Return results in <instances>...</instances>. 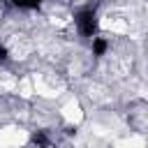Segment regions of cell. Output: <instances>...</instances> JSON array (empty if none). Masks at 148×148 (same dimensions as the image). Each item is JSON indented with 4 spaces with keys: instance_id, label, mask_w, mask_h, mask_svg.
Listing matches in <instances>:
<instances>
[{
    "instance_id": "cell-1",
    "label": "cell",
    "mask_w": 148,
    "mask_h": 148,
    "mask_svg": "<svg viewBox=\"0 0 148 148\" xmlns=\"http://www.w3.org/2000/svg\"><path fill=\"white\" fill-rule=\"evenodd\" d=\"M76 21H79V28H81L83 35H92V32H95V12H92V9L81 12Z\"/></svg>"
},
{
    "instance_id": "cell-2",
    "label": "cell",
    "mask_w": 148,
    "mask_h": 148,
    "mask_svg": "<svg viewBox=\"0 0 148 148\" xmlns=\"http://www.w3.org/2000/svg\"><path fill=\"white\" fill-rule=\"evenodd\" d=\"M92 51H95V56H102V53L106 51V42H104V39H95V46H92Z\"/></svg>"
},
{
    "instance_id": "cell-3",
    "label": "cell",
    "mask_w": 148,
    "mask_h": 148,
    "mask_svg": "<svg viewBox=\"0 0 148 148\" xmlns=\"http://www.w3.org/2000/svg\"><path fill=\"white\" fill-rule=\"evenodd\" d=\"M14 5H18V7H37L42 0H12Z\"/></svg>"
},
{
    "instance_id": "cell-4",
    "label": "cell",
    "mask_w": 148,
    "mask_h": 148,
    "mask_svg": "<svg viewBox=\"0 0 148 148\" xmlns=\"http://www.w3.org/2000/svg\"><path fill=\"white\" fill-rule=\"evenodd\" d=\"M35 143H42V146H46V139H44V134H35Z\"/></svg>"
},
{
    "instance_id": "cell-5",
    "label": "cell",
    "mask_w": 148,
    "mask_h": 148,
    "mask_svg": "<svg viewBox=\"0 0 148 148\" xmlns=\"http://www.w3.org/2000/svg\"><path fill=\"white\" fill-rule=\"evenodd\" d=\"M0 60H7V49L0 46Z\"/></svg>"
}]
</instances>
